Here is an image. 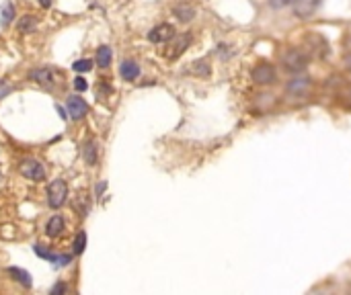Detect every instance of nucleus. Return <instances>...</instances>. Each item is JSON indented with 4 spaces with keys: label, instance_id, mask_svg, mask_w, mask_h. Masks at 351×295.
I'll use <instances>...</instances> for the list:
<instances>
[{
    "label": "nucleus",
    "instance_id": "nucleus-9",
    "mask_svg": "<svg viewBox=\"0 0 351 295\" xmlns=\"http://www.w3.org/2000/svg\"><path fill=\"white\" fill-rule=\"evenodd\" d=\"M82 158L89 166H97V162H99V144H97V140L91 138V140H86L82 144Z\"/></svg>",
    "mask_w": 351,
    "mask_h": 295
},
{
    "label": "nucleus",
    "instance_id": "nucleus-6",
    "mask_svg": "<svg viewBox=\"0 0 351 295\" xmlns=\"http://www.w3.org/2000/svg\"><path fill=\"white\" fill-rule=\"evenodd\" d=\"M253 80L261 86H265V84H271L275 80V68L267 62H263L259 66H255V70H253Z\"/></svg>",
    "mask_w": 351,
    "mask_h": 295
},
{
    "label": "nucleus",
    "instance_id": "nucleus-20",
    "mask_svg": "<svg viewBox=\"0 0 351 295\" xmlns=\"http://www.w3.org/2000/svg\"><path fill=\"white\" fill-rule=\"evenodd\" d=\"M0 17H3V27H9L11 23H13V19H15V7H13V3H5L3 11H0Z\"/></svg>",
    "mask_w": 351,
    "mask_h": 295
},
{
    "label": "nucleus",
    "instance_id": "nucleus-23",
    "mask_svg": "<svg viewBox=\"0 0 351 295\" xmlns=\"http://www.w3.org/2000/svg\"><path fill=\"white\" fill-rule=\"evenodd\" d=\"M66 291H68V285H66V283H56L50 289V295H60V293H66Z\"/></svg>",
    "mask_w": 351,
    "mask_h": 295
},
{
    "label": "nucleus",
    "instance_id": "nucleus-17",
    "mask_svg": "<svg viewBox=\"0 0 351 295\" xmlns=\"http://www.w3.org/2000/svg\"><path fill=\"white\" fill-rule=\"evenodd\" d=\"M172 15L177 17L181 23H189V21H193V17H195V9L189 7V5H185V3H181V5H177V7L172 9Z\"/></svg>",
    "mask_w": 351,
    "mask_h": 295
},
{
    "label": "nucleus",
    "instance_id": "nucleus-7",
    "mask_svg": "<svg viewBox=\"0 0 351 295\" xmlns=\"http://www.w3.org/2000/svg\"><path fill=\"white\" fill-rule=\"evenodd\" d=\"M292 5H294V15L298 19H310L316 13L320 0H294Z\"/></svg>",
    "mask_w": 351,
    "mask_h": 295
},
{
    "label": "nucleus",
    "instance_id": "nucleus-19",
    "mask_svg": "<svg viewBox=\"0 0 351 295\" xmlns=\"http://www.w3.org/2000/svg\"><path fill=\"white\" fill-rule=\"evenodd\" d=\"M191 72L197 76H210V64L208 60H195L191 64Z\"/></svg>",
    "mask_w": 351,
    "mask_h": 295
},
{
    "label": "nucleus",
    "instance_id": "nucleus-15",
    "mask_svg": "<svg viewBox=\"0 0 351 295\" xmlns=\"http://www.w3.org/2000/svg\"><path fill=\"white\" fill-rule=\"evenodd\" d=\"M7 273L13 277V281H17V283H21L25 289H31V285H33V281H31V275L27 273V270H23V268H17V266H9V270Z\"/></svg>",
    "mask_w": 351,
    "mask_h": 295
},
{
    "label": "nucleus",
    "instance_id": "nucleus-12",
    "mask_svg": "<svg viewBox=\"0 0 351 295\" xmlns=\"http://www.w3.org/2000/svg\"><path fill=\"white\" fill-rule=\"evenodd\" d=\"M29 78L35 80L39 86H46V88L54 84V72L50 68H35V70L29 72Z\"/></svg>",
    "mask_w": 351,
    "mask_h": 295
},
{
    "label": "nucleus",
    "instance_id": "nucleus-3",
    "mask_svg": "<svg viewBox=\"0 0 351 295\" xmlns=\"http://www.w3.org/2000/svg\"><path fill=\"white\" fill-rule=\"evenodd\" d=\"M19 172L23 174L27 180H33V183H39V180L46 178V170H43V166L35 160V158H25V160H21Z\"/></svg>",
    "mask_w": 351,
    "mask_h": 295
},
{
    "label": "nucleus",
    "instance_id": "nucleus-11",
    "mask_svg": "<svg viewBox=\"0 0 351 295\" xmlns=\"http://www.w3.org/2000/svg\"><path fill=\"white\" fill-rule=\"evenodd\" d=\"M119 74H121V78H123L125 82H134V80L140 76V66H138V62H134V60H125V62H121V66H119Z\"/></svg>",
    "mask_w": 351,
    "mask_h": 295
},
{
    "label": "nucleus",
    "instance_id": "nucleus-2",
    "mask_svg": "<svg viewBox=\"0 0 351 295\" xmlns=\"http://www.w3.org/2000/svg\"><path fill=\"white\" fill-rule=\"evenodd\" d=\"M281 62H283V68H286L288 72L300 74V72H304L306 64H308V58H306L302 52H298V50H288L286 54L281 56Z\"/></svg>",
    "mask_w": 351,
    "mask_h": 295
},
{
    "label": "nucleus",
    "instance_id": "nucleus-28",
    "mask_svg": "<svg viewBox=\"0 0 351 295\" xmlns=\"http://www.w3.org/2000/svg\"><path fill=\"white\" fill-rule=\"evenodd\" d=\"M105 189H107V183H105V180H103V183H101V185H97V189H95V191H97V197H101Z\"/></svg>",
    "mask_w": 351,
    "mask_h": 295
},
{
    "label": "nucleus",
    "instance_id": "nucleus-25",
    "mask_svg": "<svg viewBox=\"0 0 351 295\" xmlns=\"http://www.w3.org/2000/svg\"><path fill=\"white\" fill-rule=\"evenodd\" d=\"M74 88L78 90V93H84V90H86V88H89V84H86V80H84L82 76H78V78L74 80Z\"/></svg>",
    "mask_w": 351,
    "mask_h": 295
},
{
    "label": "nucleus",
    "instance_id": "nucleus-18",
    "mask_svg": "<svg viewBox=\"0 0 351 295\" xmlns=\"http://www.w3.org/2000/svg\"><path fill=\"white\" fill-rule=\"evenodd\" d=\"M111 58H113V52L109 45H101V48L97 50V64L99 68H109L111 66Z\"/></svg>",
    "mask_w": 351,
    "mask_h": 295
},
{
    "label": "nucleus",
    "instance_id": "nucleus-26",
    "mask_svg": "<svg viewBox=\"0 0 351 295\" xmlns=\"http://www.w3.org/2000/svg\"><path fill=\"white\" fill-rule=\"evenodd\" d=\"M294 0H269V5L273 7V9H283V7H288V5H292Z\"/></svg>",
    "mask_w": 351,
    "mask_h": 295
},
{
    "label": "nucleus",
    "instance_id": "nucleus-4",
    "mask_svg": "<svg viewBox=\"0 0 351 295\" xmlns=\"http://www.w3.org/2000/svg\"><path fill=\"white\" fill-rule=\"evenodd\" d=\"M174 35H177V31H174V27L170 25V23H160V25H156L154 29H150L148 39L152 43H156V45H162V43L172 41Z\"/></svg>",
    "mask_w": 351,
    "mask_h": 295
},
{
    "label": "nucleus",
    "instance_id": "nucleus-1",
    "mask_svg": "<svg viewBox=\"0 0 351 295\" xmlns=\"http://www.w3.org/2000/svg\"><path fill=\"white\" fill-rule=\"evenodd\" d=\"M66 199H68V185H66V180L62 178H56L50 183V189H48V205L52 209H60Z\"/></svg>",
    "mask_w": 351,
    "mask_h": 295
},
{
    "label": "nucleus",
    "instance_id": "nucleus-29",
    "mask_svg": "<svg viewBox=\"0 0 351 295\" xmlns=\"http://www.w3.org/2000/svg\"><path fill=\"white\" fill-rule=\"evenodd\" d=\"M39 5H41L43 9H50V5H52V0H39Z\"/></svg>",
    "mask_w": 351,
    "mask_h": 295
},
{
    "label": "nucleus",
    "instance_id": "nucleus-10",
    "mask_svg": "<svg viewBox=\"0 0 351 295\" xmlns=\"http://www.w3.org/2000/svg\"><path fill=\"white\" fill-rule=\"evenodd\" d=\"M172 45H170V52H168V58L170 60H174V58H179L187 48H189V45H191V35L189 33H183L181 37H177V35H174L172 37Z\"/></svg>",
    "mask_w": 351,
    "mask_h": 295
},
{
    "label": "nucleus",
    "instance_id": "nucleus-14",
    "mask_svg": "<svg viewBox=\"0 0 351 295\" xmlns=\"http://www.w3.org/2000/svg\"><path fill=\"white\" fill-rule=\"evenodd\" d=\"M64 230H66V221H64L62 215H54V217H50V221L46 223V234H48L50 238L62 236Z\"/></svg>",
    "mask_w": 351,
    "mask_h": 295
},
{
    "label": "nucleus",
    "instance_id": "nucleus-30",
    "mask_svg": "<svg viewBox=\"0 0 351 295\" xmlns=\"http://www.w3.org/2000/svg\"><path fill=\"white\" fill-rule=\"evenodd\" d=\"M56 109H58V113H60V117H62V119H66V117H68V115H66V111H64V109H62L60 105H58Z\"/></svg>",
    "mask_w": 351,
    "mask_h": 295
},
{
    "label": "nucleus",
    "instance_id": "nucleus-16",
    "mask_svg": "<svg viewBox=\"0 0 351 295\" xmlns=\"http://www.w3.org/2000/svg\"><path fill=\"white\" fill-rule=\"evenodd\" d=\"M17 29L21 33H33L37 29V17L35 15H25L17 21Z\"/></svg>",
    "mask_w": 351,
    "mask_h": 295
},
{
    "label": "nucleus",
    "instance_id": "nucleus-22",
    "mask_svg": "<svg viewBox=\"0 0 351 295\" xmlns=\"http://www.w3.org/2000/svg\"><path fill=\"white\" fill-rule=\"evenodd\" d=\"M72 68H74V70H76L78 74H84V72H91V70H93V62L84 58V60L74 62V66H72Z\"/></svg>",
    "mask_w": 351,
    "mask_h": 295
},
{
    "label": "nucleus",
    "instance_id": "nucleus-27",
    "mask_svg": "<svg viewBox=\"0 0 351 295\" xmlns=\"http://www.w3.org/2000/svg\"><path fill=\"white\" fill-rule=\"evenodd\" d=\"M226 50H228V45H224V43H220V45H218V48H216V54H218V56H220V58H224V60H226V58H230V54H228Z\"/></svg>",
    "mask_w": 351,
    "mask_h": 295
},
{
    "label": "nucleus",
    "instance_id": "nucleus-8",
    "mask_svg": "<svg viewBox=\"0 0 351 295\" xmlns=\"http://www.w3.org/2000/svg\"><path fill=\"white\" fill-rule=\"evenodd\" d=\"M86 111H89V105H86V101L78 95L70 97L68 99V115L74 119V121H80L84 115H86Z\"/></svg>",
    "mask_w": 351,
    "mask_h": 295
},
{
    "label": "nucleus",
    "instance_id": "nucleus-24",
    "mask_svg": "<svg viewBox=\"0 0 351 295\" xmlns=\"http://www.w3.org/2000/svg\"><path fill=\"white\" fill-rule=\"evenodd\" d=\"M13 90V86L7 82V80H0V99H5L9 93Z\"/></svg>",
    "mask_w": 351,
    "mask_h": 295
},
{
    "label": "nucleus",
    "instance_id": "nucleus-5",
    "mask_svg": "<svg viewBox=\"0 0 351 295\" xmlns=\"http://www.w3.org/2000/svg\"><path fill=\"white\" fill-rule=\"evenodd\" d=\"M33 250H35V254H37L39 258H46V260L54 262L56 266H68V264L72 262V254H54V252L48 250V248L43 246V244H35Z\"/></svg>",
    "mask_w": 351,
    "mask_h": 295
},
{
    "label": "nucleus",
    "instance_id": "nucleus-31",
    "mask_svg": "<svg viewBox=\"0 0 351 295\" xmlns=\"http://www.w3.org/2000/svg\"><path fill=\"white\" fill-rule=\"evenodd\" d=\"M347 68H349V70H351V56L347 58Z\"/></svg>",
    "mask_w": 351,
    "mask_h": 295
},
{
    "label": "nucleus",
    "instance_id": "nucleus-13",
    "mask_svg": "<svg viewBox=\"0 0 351 295\" xmlns=\"http://www.w3.org/2000/svg\"><path fill=\"white\" fill-rule=\"evenodd\" d=\"M308 88H310V78L308 76H296L294 80L288 82V93L294 95V97H302Z\"/></svg>",
    "mask_w": 351,
    "mask_h": 295
},
{
    "label": "nucleus",
    "instance_id": "nucleus-21",
    "mask_svg": "<svg viewBox=\"0 0 351 295\" xmlns=\"http://www.w3.org/2000/svg\"><path fill=\"white\" fill-rule=\"evenodd\" d=\"M84 248H86V234L78 232L76 238H74V244H72V250H74V254H82Z\"/></svg>",
    "mask_w": 351,
    "mask_h": 295
}]
</instances>
